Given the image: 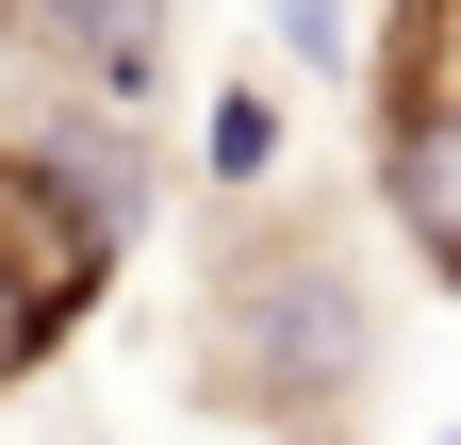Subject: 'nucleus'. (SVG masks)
Returning <instances> with one entry per match:
<instances>
[{
    "mask_svg": "<svg viewBox=\"0 0 461 445\" xmlns=\"http://www.w3.org/2000/svg\"><path fill=\"white\" fill-rule=\"evenodd\" d=\"M115 248H132L115 182H83V165H50V149L0 132V396H33V379L83 347V313L115 297Z\"/></svg>",
    "mask_w": 461,
    "mask_h": 445,
    "instance_id": "nucleus-2",
    "label": "nucleus"
},
{
    "mask_svg": "<svg viewBox=\"0 0 461 445\" xmlns=\"http://www.w3.org/2000/svg\"><path fill=\"white\" fill-rule=\"evenodd\" d=\"M198 379L248 429H346V396L379 379V330H363V281L313 248V232H248L214 264V330H198Z\"/></svg>",
    "mask_w": 461,
    "mask_h": 445,
    "instance_id": "nucleus-1",
    "label": "nucleus"
},
{
    "mask_svg": "<svg viewBox=\"0 0 461 445\" xmlns=\"http://www.w3.org/2000/svg\"><path fill=\"white\" fill-rule=\"evenodd\" d=\"M379 214L412 232V264L461 297V132H445V116H395V132H379Z\"/></svg>",
    "mask_w": 461,
    "mask_h": 445,
    "instance_id": "nucleus-3",
    "label": "nucleus"
},
{
    "mask_svg": "<svg viewBox=\"0 0 461 445\" xmlns=\"http://www.w3.org/2000/svg\"><path fill=\"white\" fill-rule=\"evenodd\" d=\"M264 165H280V99L230 83V99H214V182H264Z\"/></svg>",
    "mask_w": 461,
    "mask_h": 445,
    "instance_id": "nucleus-4",
    "label": "nucleus"
},
{
    "mask_svg": "<svg viewBox=\"0 0 461 445\" xmlns=\"http://www.w3.org/2000/svg\"><path fill=\"white\" fill-rule=\"evenodd\" d=\"M280 33H297V67H346V50H363V33H346V0H280Z\"/></svg>",
    "mask_w": 461,
    "mask_h": 445,
    "instance_id": "nucleus-5",
    "label": "nucleus"
}]
</instances>
